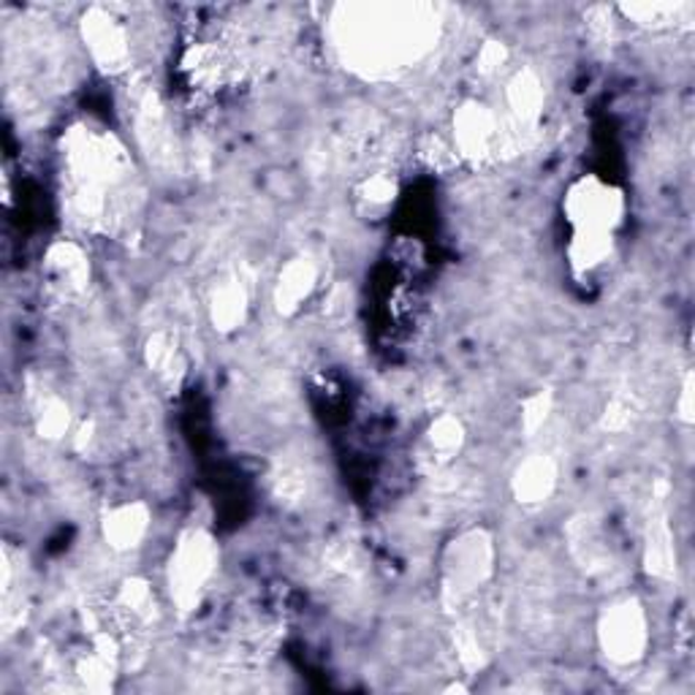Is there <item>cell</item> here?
<instances>
[{"mask_svg": "<svg viewBox=\"0 0 695 695\" xmlns=\"http://www.w3.org/2000/svg\"><path fill=\"white\" fill-rule=\"evenodd\" d=\"M565 212L576 234L612 236L614 225L622 221V197L606 182L587 177L568 193Z\"/></svg>", "mask_w": 695, "mask_h": 695, "instance_id": "1", "label": "cell"}, {"mask_svg": "<svg viewBox=\"0 0 695 695\" xmlns=\"http://www.w3.org/2000/svg\"><path fill=\"white\" fill-rule=\"evenodd\" d=\"M215 544L207 538L204 533H188L177 546L172 557V573H169V584H172L174 601L182 608L199 601V593L204 590L207 578L215 571Z\"/></svg>", "mask_w": 695, "mask_h": 695, "instance_id": "2", "label": "cell"}, {"mask_svg": "<svg viewBox=\"0 0 695 695\" xmlns=\"http://www.w3.org/2000/svg\"><path fill=\"white\" fill-rule=\"evenodd\" d=\"M601 644L614 663H633L646 646V620L636 603H620L601 622Z\"/></svg>", "mask_w": 695, "mask_h": 695, "instance_id": "3", "label": "cell"}, {"mask_svg": "<svg viewBox=\"0 0 695 695\" xmlns=\"http://www.w3.org/2000/svg\"><path fill=\"white\" fill-rule=\"evenodd\" d=\"M456 144L465 155H484L490 150L492 139L500 131L497 118L481 103H465L454 120Z\"/></svg>", "mask_w": 695, "mask_h": 695, "instance_id": "4", "label": "cell"}, {"mask_svg": "<svg viewBox=\"0 0 695 695\" xmlns=\"http://www.w3.org/2000/svg\"><path fill=\"white\" fill-rule=\"evenodd\" d=\"M84 41H88L95 63H101L103 69H120L128 60V54H131L123 28L112 17L101 14L84 22Z\"/></svg>", "mask_w": 695, "mask_h": 695, "instance_id": "5", "label": "cell"}, {"mask_svg": "<svg viewBox=\"0 0 695 695\" xmlns=\"http://www.w3.org/2000/svg\"><path fill=\"white\" fill-rule=\"evenodd\" d=\"M148 508L139 503L123 505V508H114L112 514L107 516V524H103V533H107V541L114 548H131L142 541V535L148 533Z\"/></svg>", "mask_w": 695, "mask_h": 695, "instance_id": "6", "label": "cell"}, {"mask_svg": "<svg viewBox=\"0 0 695 695\" xmlns=\"http://www.w3.org/2000/svg\"><path fill=\"white\" fill-rule=\"evenodd\" d=\"M315 285V266L310 261H291L285 266L283 274H280V283H278V308L283 313H291V310L299 308L302 299H308L310 291Z\"/></svg>", "mask_w": 695, "mask_h": 695, "instance_id": "7", "label": "cell"}, {"mask_svg": "<svg viewBox=\"0 0 695 695\" xmlns=\"http://www.w3.org/2000/svg\"><path fill=\"white\" fill-rule=\"evenodd\" d=\"M514 486L522 503H541L554 486V465L546 456H533L520 467Z\"/></svg>", "mask_w": 695, "mask_h": 695, "instance_id": "8", "label": "cell"}, {"mask_svg": "<svg viewBox=\"0 0 695 695\" xmlns=\"http://www.w3.org/2000/svg\"><path fill=\"white\" fill-rule=\"evenodd\" d=\"M212 315H215V323L221 329H234L245 315V291L240 285H223L215 294Z\"/></svg>", "mask_w": 695, "mask_h": 695, "instance_id": "9", "label": "cell"}, {"mask_svg": "<svg viewBox=\"0 0 695 695\" xmlns=\"http://www.w3.org/2000/svg\"><path fill=\"white\" fill-rule=\"evenodd\" d=\"M426 441H430L435 454H441V460H449V456L462 446V424L451 416H441L430 426Z\"/></svg>", "mask_w": 695, "mask_h": 695, "instance_id": "10", "label": "cell"}, {"mask_svg": "<svg viewBox=\"0 0 695 695\" xmlns=\"http://www.w3.org/2000/svg\"><path fill=\"white\" fill-rule=\"evenodd\" d=\"M548 407H552V400H548V394H535V397H530L527 402H524L522 422H524V426H527V432H535L541 424H544Z\"/></svg>", "mask_w": 695, "mask_h": 695, "instance_id": "11", "label": "cell"}]
</instances>
